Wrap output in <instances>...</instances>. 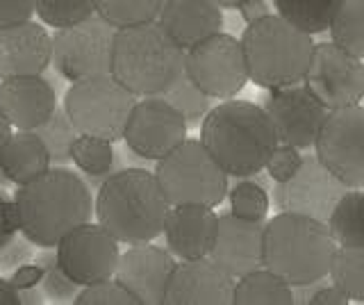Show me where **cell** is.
<instances>
[{
    "instance_id": "cell-24",
    "label": "cell",
    "mask_w": 364,
    "mask_h": 305,
    "mask_svg": "<svg viewBox=\"0 0 364 305\" xmlns=\"http://www.w3.org/2000/svg\"><path fill=\"white\" fill-rule=\"evenodd\" d=\"M0 166L11 185H26L50 168V155L34 130L11 132L0 151Z\"/></svg>"
},
{
    "instance_id": "cell-34",
    "label": "cell",
    "mask_w": 364,
    "mask_h": 305,
    "mask_svg": "<svg viewBox=\"0 0 364 305\" xmlns=\"http://www.w3.org/2000/svg\"><path fill=\"white\" fill-rule=\"evenodd\" d=\"M34 132L39 134V139L46 144V149H48L50 164L71 162V146L80 132L75 130L71 119L66 117L64 107H55L50 119L41 123L39 128H34Z\"/></svg>"
},
{
    "instance_id": "cell-44",
    "label": "cell",
    "mask_w": 364,
    "mask_h": 305,
    "mask_svg": "<svg viewBox=\"0 0 364 305\" xmlns=\"http://www.w3.org/2000/svg\"><path fill=\"white\" fill-rule=\"evenodd\" d=\"M237 9L242 12V18L246 23H255V21L271 14V7L267 0H246V3H242Z\"/></svg>"
},
{
    "instance_id": "cell-47",
    "label": "cell",
    "mask_w": 364,
    "mask_h": 305,
    "mask_svg": "<svg viewBox=\"0 0 364 305\" xmlns=\"http://www.w3.org/2000/svg\"><path fill=\"white\" fill-rule=\"evenodd\" d=\"M9 137H11V126H9V121L5 119L3 112H0V151H3V146L7 144Z\"/></svg>"
},
{
    "instance_id": "cell-10",
    "label": "cell",
    "mask_w": 364,
    "mask_h": 305,
    "mask_svg": "<svg viewBox=\"0 0 364 305\" xmlns=\"http://www.w3.org/2000/svg\"><path fill=\"white\" fill-rule=\"evenodd\" d=\"M185 73L210 98H235L248 82L242 41L225 32L203 39L185 50Z\"/></svg>"
},
{
    "instance_id": "cell-23",
    "label": "cell",
    "mask_w": 364,
    "mask_h": 305,
    "mask_svg": "<svg viewBox=\"0 0 364 305\" xmlns=\"http://www.w3.org/2000/svg\"><path fill=\"white\" fill-rule=\"evenodd\" d=\"M157 21L182 50L223 30V12L214 0H164Z\"/></svg>"
},
{
    "instance_id": "cell-49",
    "label": "cell",
    "mask_w": 364,
    "mask_h": 305,
    "mask_svg": "<svg viewBox=\"0 0 364 305\" xmlns=\"http://www.w3.org/2000/svg\"><path fill=\"white\" fill-rule=\"evenodd\" d=\"M11 183H9V178L5 176V171H3V166H0V187H9Z\"/></svg>"
},
{
    "instance_id": "cell-48",
    "label": "cell",
    "mask_w": 364,
    "mask_h": 305,
    "mask_svg": "<svg viewBox=\"0 0 364 305\" xmlns=\"http://www.w3.org/2000/svg\"><path fill=\"white\" fill-rule=\"evenodd\" d=\"M214 3L221 9H237L242 3H246V0H214Z\"/></svg>"
},
{
    "instance_id": "cell-43",
    "label": "cell",
    "mask_w": 364,
    "mask_h": 305,
    "mask_svg": "<svg viewBox=\"0 0 364 305\" xmlns=\"http://www.w3.org/2000/svg\"><path fill=\"white\" fill-rule=\"evenodd\" d=\"M346 303H348V296L337 285H333V282L316 287L312 296L307 299V305H346Z\"/></svg>"
},
{
    "instance_id": "cell-41",
    "label": "cell",
    "mask_w": 364,
    "mask_h": 305,
    "mask_svg": "<svg viewBox=\"0 0 364 305\" xmlns=\"http://www.w3.org/2000/svg\"><path fill=\"white\" fill-rule=\"evenodd\" d=\"M18 214L14 198L5 189H0V246H5L18 232Z\"/></svg>"
},
{
    "instance_id": "cell-33",
    "label": "cell",
    "mask_w": 364,
    "mask_h": 305,
    "mask_svg": "<svg viewBox=\"0 0 364 305\" xmlns=\"http://www.w3.org/2000/svg\"><path fill=\"white\" fill-rule=\"evenodd\" d=\"M157 96L168 100V103L173 105L182 117H185L187 128L200 126L205 114L212 109V100H214L208 94H203L200 89L189 80L187 73H182L178 80L166 89V92L157 94Z\"/></svg>"
},
{
    "instance_id": "cell-45",
    "label": "cell",
    "mask_w": 364,
    "mask_h": 305,
    "mask_svg": "<svg viewBox=\"0 0 364 305\" xmlns=\"http://www.w3.org/2000/svg\"><path fill=\"white\" fill-rule=\"evenodd\" d=\"M0 305H21L18 289L3 276H0Z\"/></svg>"
},
{
    "instance_id": "cell-11",
    "label": "cell",
    "mask_w": 364,
    "mask_h": 305,
    "mask_svg": "<svg viewBox=\"0 0 364 305\" xmlns=\"http://www.w3.org/2000/svg\"><path fill=\"white\" fill-rule=\"evenodd\" d=\"M314 155L348 189H364V107L360 103L328 109Z\"/></svg>"
},
{
    "instance_id": "cell-14",
    "label": "cell",
    "mask_w": 364,
    "mask_h": 305,
    "mask_svg": "<svg viewBox=\"0 0 364 305\" xmlns=\"http://www.w3.org/2000/svg\"><path fill=\"white\" fill-rule=\"evenodd\" d=\"M187 121L162 96H144L130 112L123 141L144 160H162L187 139Z\"/></svg>"
},
{
    "instance_id": "cell-18",
    "label": "cell",
    "mask_w": 364,
    "mask_h": 305,
    "mask_svg": "<svg viewBox=\"0 0 364 305\" xmlns=\"http://www.w3.org/2000/svg\"><path fill=\"white\" fill-rule=\"evenodd\" d=\"M235 280L210 257L182 259L168 278L162 305H230Z\"/></svg>"
},
{
    "instance_id": "cell-30",
    "label": "cell",
    "mask_w": 364,
    "mask_h": 305,
    "mask_svg": "<svg viewBox=\"0 0 364 305\" xmlns=\"http://www.w3.org/2000/svg\"><path fill=\"white\" fill-rule=\"evenodd\" d=\"M164 0H96V14L114 28H130L157 21Z\"/></svg>"
},
{
    "instance_id": "cell-6",
    "label": "cell",
    "mask_w": 364,
    "mask_h": 305,
    "mask_svg": "<svg viewBox=\"0 0 364 305\" xmlns=\"http://www.w3.org/2000/svg\"><path fill=\"white\" fill-rule=\"evenodd\" d=\"M248 80L262 89L301 85L314 53L312 35L278 14L248 23L242 35Z\"/></svg>"
},
{
    "instance_id": "cell-42",
    "label": "cell",
    "mask_w": 364,
    "mask_h": 305,
    "mask_svg": "<svg viewBox=\"0 0 364 305\" xmlns=\"http://www.w3.org/2000/svg\"><path fill=\"white\" fill-rule=\"evenodd\" d=\"M41 278H43L41 264H37V262H23L21 267H16L14 271H11L9 282L21 291V289H30V287L41 285Z\"/></svg>"
},
{
    "instance_id": "cell-3",
    "label": "cell",
    "mask_w": 364,
    "mask_h": 305,
    "mask_svg": "<svg viewBox=\"0 0 364 305\" xmlns=\"http://www.w3.org/2000/svg\"><path fill=\"white\" fill-rule=\"evenodd\" d=\"M168 200L148 168H123L100 180L94 200L98 223L119 244H146L164 230Z\"/></svg>"
},
{
    "instance_id": "cell-36",
    "label": "cell",
    "mask_w": 364,
    "mask_h": 305,
    "mask_svg": "<svg viewBox=\"0 0 364 305\" xmlns=\"http://www.w3.org/2000/svg\"><path fill=\"white\" fill-rule=\"evenodd\" d=\"M34 262L41 264V269H43L41 289L46 294V299L60 301V303L75 299V294L80 291V285L62 271L60 262H57L55 248H41V253L34 257Z\"/></svg>"
},
{
    "instance_id": "cell-12",
    "label": "cell",
    "mask_w": 364,
    "mask_h": 305,
    "mask_svg": "<svg viewBox=\"0 0 364 305\" xmlns=\"http://www.w3.org/2000/svg\"><path fill=\"white\" fill-rule=\"evenodd\" d=\"M303 85L328 109L358 105L364 98V60L339 48L335 41L314 43Z\"/></svg>"
},
{
    "instance_id": "cell-7",
    "label": "cell",
    "mask_w": 364,
    "mask_h": 305,
    "mask_svg": "<svg viewBox=\"0 0 364 305\" xmlns=\"http://www.w3.org/2000/svg\"><path fill=\"white\" fill-rule=\"evenodd\" d=\"M155 178L168 205H221L228 196V173L200 139H185L157 160Z\"/></svg>"
},
{
    "instance_id": "cell-32",
    "label": "cell",
    "mask_w": 364,
    "mask_h": 305,
    "mask_svg": "<svg viewBox=\"0 0 364 305\" xmlns=\"http://www.w3.org/2000/svg\"><path fill=\"white\" fill-rule=\"evenodd\" d=\"M228 198H230V212L235 217L248 221H264L271 208L267 185L253 180V176L228 187Z\"/></svg>"
},
{
    "instance_id": "cell-22",
    "label": "cell",
    "mask_w": 364,
    "mask_h": 305,
    "mask_svg": "<svg viewBox=\"0 0 364 305\" xmlns=\"http://www.w3.org/2000/svg\"><path fill=\"white\" fill-rule=\"evenodd\" d=\"M216 230H219V214L208 205H171L166 212L164 230L168 251L178 259L208 257Z\"/></svg>"
},
{
    "instance_id": "cell-38",
    "label": "cell",
    "mask_w": 364,
    "mask_h": 305,
    "mask_svg": "<svg viewBox=\"0 0 364 305\" xmlns=\"http://www.w3.org/2000/svg\"><path fill=\"white\" fill-rule=\"evenodd\" d=\"M299 151L301 149H296V146H289V144H278L276 149L271 151L269 160L264 164V171L273 183H284V180H289L296 173V168L303 162V155Z\"/></svg>"
},
{
    "instance_id": "cell-5",
    "label": "cell",
    "mask_w": 364,
    "mask_h": 305,
    "mask_svg": "<svg viewBox=\"0 0 364 305\" xmlns=\"http://www.w3.org/2000/svg\"><path fill=\"white\" fill-rule=\"evenodd\" d=\"M109 73L134 96H157L185 73V50L159 21L119 28Z\"/></svg>"
},
{
    "instance_id": "cell-20",
    "label": "cell",
    "mask_w": 364,
    "mask_h": 305,
    "mask_svg": "<svg viewBox=\"0 0 364 305\" xmlns=\"http://www.w3.org/2000/svg\"><path fill=\"white\" fill-rule=\"evenodd\" d=\"M57 107L55 87L41 73L11 75L0 80V112L11 128L34 130L50 119Z\"/></svg>"
},
{
    "instance_id": "cell-46",
    "label": "cell",
    "mask_w": 364,
    "mask_h": 305,
    "mask_svg": "<svg viewBox=\"0 0 364 305\" xmlns=\"http://www.w3.org/2000/svg\"><path fill=\"white\" fill-rule=\"evenodd\" d=\"M18 296H21V305H41L46 294H43V289L39 291V285H37V287H30V289H21Z\"/></svg>"
},
{
    "instance_id": "cell-29",
    "label": "cell",
    "mask_w": 364,
    "mask_h": 305,
    "mask_svg": "<svg viewBox=\"0 0 364 305\" xmlns=\"http://www.w3.org/2000/svg\"><path fill=\"white\" fill-rule=\"evenodd\" d=\"M328 30L330 41L364 60V0H344Z\"/></svg>"
},
{
    "instance_id": "cell-39",
    "label": "cell",
    "mask_w": 364,
    "mask_h": 305,
    "mask_svg": "<svg viewBox=\"0 0 364 305\" xmlns=\"http://www.w3.org/2000/svg\"><path fill=\"white\" fill-rule=\"evenodd\" d=\"M32 257L34 244L18 230L5 246H0V274H11L23 262H30Z\"/></svg>"
},
{
    "instance_id": "cell-1",
    "label": "cell",
    "mask_w": 364,
    "mask_h": 305,
    "mask_svg": "<svg viewBox=\"0 0 364 305\" xmlns=\"http://www.w3.org/2000/svg\"><path fill=\"white\" fill-rule=\"evenodd\" d=\"M18 228L39 248H55L75 225L94 219V196L85 178L68 168H48L14 191Z\"/></svg>"
},
{
    "instance_id": "cell-27",
    "label": "cell",
    "mask_w": 364,
    "mask_h": 305,
    "mask_svg": "<svg viewBox=\"0 0 364 305\" xmlns=\"http://www.w3.org/2000/svg\"><path fill=\"white\" fill-rule=\"evenodd\" d=\"M341 3L344 0H273V7L278 16L307 35H321L333 23Z\"/></svg>"
},
{
    "instance_id": "cell-35",
    "label": "cell",
    "mask_w": 364,
    "mask_h": 305,
    "mask_svg": "<svg viewBox=\"0 0 364 305\" xmlns=\"http://www.w3.org/2000/svg\"><path fill=\"white\" fill-rule=\"evenodd\" d=\"M34 14L55 30L96 14V0H34Z\"/></svg>"
},
{
    "instance_id": "cell-37",
    "label": "cell",
    "mask_w": 364,
    "mask_h": 305,
    "mask_svg": "<svg viewBox=\"0 0 364 305\" xmlns=\"http://www.w3.org/2000/svg\"><path fill=\"white\" fill-rule=\"evenodd\" d=\"M75 305H139L132 294L125 289L117 278H107L94 282V285L80 287L75 299L71 301Z\"/></svg>"
},
{
    "instance_id": "cell-40",
    "label": "cell",
    "mask_w": 364,
    "mask_h": 305,
    "mask_svg": "<svg viewBox=\"0 0 364 305\" xmlns=\"http://www.w3.org/2000/svg\"><path fill=\"white\" fill-rule=\"evenodd\" d=\"M34 0H0V28L32 21Z\"/></svg>"
},
{
    "instance_id": "cell-17",
    "label": "cell",
    "mask_w": 364,
    "mask_h": 305,
    "mask_svg": "<svg viewBox=\"0 0 364 305\" xmlns=\"http://www.w3.org/2000/svg\"><path fill=\"white\" fill-rule=\"evenodd\" d=\"M176 264V257L171 255L168 248L151 242L134 244L121 253L114 278L139 301V305H162Z\"/></svg>"
},
{
    "instance_id": "cell-19",
    "label": "cell",
    "mask_w": 364,
    "mask_h": 305,
    "mask_svg": "<svg viewBox=\"0 0 364 305\" xmlns=\"http://www.w3.org/2000/svg\"><path fill=\"white\" fill-rule=\"evenodd\" d=\"M208 257L232 278L264 267V221L239 219L232 212L219 214V230Z\"/></svg>"
},
{
    "instance_id": "cell-9",
    "label": "cell",
    "mask_w": 364,
    "mask_h": 305,
    "mask_svg": "<svg viewBox=\"0 0 364 305\" xmlns=\"http://www.w3.org/2000/svg\"><path fill=\"white\" fill-rule=\"evenodd\" d=\"M114 35H117V28L98 14H91L80 23L60 28L53 37L50 64L68 82L109 73Z\"/></svg>"
},
{
    "instance_id": "cell-8",
    "label": "cell",
    "mask_w": 364,
    "mask_h": 305,
    "mask_svg": "<svg viewBox=\"0 0 364 305\" xmlns=\"http://www.w3.org/2000/svg\"><path fill=\"white\" fill-rule=\"evenodd\" d=\"M136 96L112 73L71 82L64 96V112L80 134L121 141Z\"/></svg>"
},
{
    "instance_id": "cell-31",
    "label": "cell",
    "mask_w": 364,
    "mask_h": 305,
    "mask_svg": "<svg viewBox=\"0 0 364 305\" xmlns=\"http://www.w3.org/2000/svg\"><path fill=\"white\" fill-rule=\"evenodd\" d=\"M71 162L85 171V176L102 180L114 164L112 141L102 137H91V134H77L71 146Z\"/></svg>"
},
{
    "instance_id": "cell-25",
    "label": "cell",
    "mask_w": 364,
    "mask_h": 305,
    "mask_svg": "<svg viewBox=\"0 0 364 305\" xmlns=\"http://www.w3.org/2000/svg\"><path fill=\"white\" fill-rule=\"evenodd\" d=\"M235 305H294V289L267 267L235 280Z\"/></svg>"
},
{
    "instance_id": "cell-4",
    "label": "cell",
    "mask_w": 364,
    "mask_h": 305,
    "mask_svg": "<svg viewBox=\"0 0 364 305\" xmlns=\"http://www.w3.org/2000/svg\"><path fill=\"white\" fill-rule=\"evenodd\" d=\"M335 251L326 221L280 212L264 223V267L291 287L328 278Z\"/></svg>"
},
{
    "instance_id": "cell-13",
    "label": "cell",
    "mask_w": 364,
    "mask_h": 305,
    "mask_svg": "<svg viewBox=\"0 0 364 305\" xmlns=\"http://www.w3.org/2000/svg\"><path fill=\"white\" fill-rule=\"evenodd\" d=\"M62 271L80 287L114 278L121 257L119 242L100 223H82L68 230L55 246Z\"/></svg>"
},
{
    "instance_id": "cell-15",
    "label": "cell",
    "mask_w": 364,
    "mask_h": 305,
    "mask_svg": "<svg viewBox=\"0 0 364 305\" xmlns=\"http://www.w3.org/2000/svg\"><path fill=\"white\" fill-rule=\"evenodd\" d=\"M346 189L348 187L330 173L316 155H303L296 173L273 187V203L280 212H296L328 221L335 203L346 194Z\"/></svg>"
},
{
    "instance_id": "cell-2",
    "label": "cell",
    "mask_w": 364,
    "mask_h": 305,
    "mask_svg": "<svg viewBox=\"0 0 364 305\" xmlns=\"http://www.w3.org/2000/svg\"><path fill=\"white\" fill-rule=\"evenodd\" d=\"M200 141L232 178L262 173L271 151L280 144L264 107L239 98H228L205 114Z\"/></svg>"
},
{
    "instance_id": "cell-28",
    "label": "cell",
    "mask_w": 364,
    "mask_h": 305,
    "mask_svg": "<svg viewBox=\"0 0 364 305\" xmlns=\"http://www.w3.org/2000/svg\"><path fill=\"white\" fill-rule=\"evenodd\" d=\"M328 276L348 301L364 303V246H337Z\"/></svg>"
},
{
    "instance_id": "cell-16",
    "label": "cell",
    "mask_w": 364,
    "mask_h": 305,
    "mask_svg": "<svg viewBox=\"0 0 364 305\" xmlns=\"http://www.w3.org/2000/svg\"><path fill=\"white\" fill-rule=\"evenodd\" d=\"M262 107L276 128L278 141L296 149H312L328 117V107L303 82L269 89Z\"/></svg>"
},
{
    "instance_id": "cell-26",
    "label": "cell",
    "mask_w": 364,
    "mask_h": 305,
    "mask_svg": "<svg viewBox=\"0 0 364 305\" xmlns=\"http://www.w3.org/2000/svg\"><path fill=\"white\" fill-rule=\"evenodd\" d=\"M337 246H364V191L346 189L326 221Z\"/></svg>"
},
{
    "instance_id": "cell-21",
    "label": "cell",
    "mask_w": 364,
    "mask_h": 305,
    "mask_svg": "<svg viewBox=\"0 0 364 305\" xmlns=\"http://www.w3.org/2000/svg\"><path fill=\"white\" fill-rule=\"evenodd\" d=\"M53 37L43 26L23 21L0 28V80L11 75H37L50 66Z\"/></svg>"
}]
</instances>
